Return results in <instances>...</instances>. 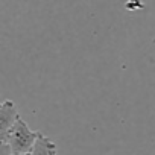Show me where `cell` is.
<instances>
[{"mask_svg":"<svg viewBox=\"0 0 155 155\" xmlns=\"http://www.w3.org/2000/svg\"><path fill=\"white\" fill-rule=\"evenodd\" d=\"M38 135H40L38 131H32L29 125L21 117H18L8 131L6 137L0 140V155L31 152Z\"/></svg>","mask_w":155,"mask_h":155,"instance_id":"obj_1","label":"cell"},{"mask_svg":"<svg viewBox=\"0 0 155 155\" xmlns=\"http://www.w3.org/2000/svg\"><path fill=\"white\" fill-rule=\"evenodd\" d=\"M20 117L15 104L12 101H5L0 105V140L5 138L11 126L15 123V120Z\"/></svg>","mask_w":155,"mask_h":155,"instance_id":"obj_2","label":"cell"},{"mask_svg":"<svg viewBox=\"0 0 155 155\" xmlns=\"http://www.w3.org/2000/svg\"><path fill=\"white\" fill-rule=\"evenodd\" d=\"M56 153H58L56 143L40 132V135L31 150V155H56Z\"/></svg>","mask_w":155,"mask_h":155,"instance_id":"obj_3","label":"cell"},{"mask_svg":"<svg viewBox=\"0 0 155 155\" xmlns=\"http://www.w3.org/2000/svg\"><path fill=\"white\" fill-rule=\"evenodd\" d=\"M12 155H31V152H28V153H12Z\"/></svg>","mask_w":155,"mask_h":155,"instance_id":"obj_4","label":"cell"}]
</instances>
